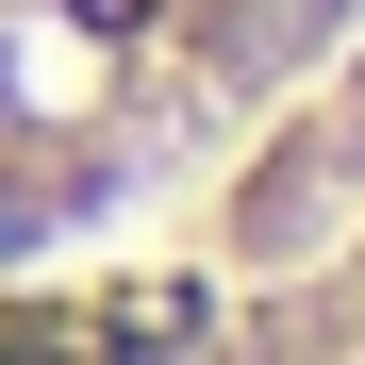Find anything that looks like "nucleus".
Returning a JSON list of instances; mask_svg holds the SVG:
<instances>
[{"instance_id":"2","label":"nucleus","mask_w":365,"mask_h":365,"mask_svg":"<svg viewBox=\"0 0 365 365\" xmlns=\"http://www.w3.org/2000/svg\"><path fill=\"white\" fill-rule=\"evenodd\" d=\"M83 365H365V50L166 232V316Z\"/></svg>"},{"instance_id":"1","label":"nucleus","mask_w":365,"mask_h":365,"mask_svg":"<svg viewBox=\"0 0 365 365\" xmlns=\"http://www.w3.org/2000/svg\"><path fill=\"white\" fill-rule=\"evenodd\" d=\"M349 50L365 0H0V282L166 250Z\"/></svg>"}]
</instances>
